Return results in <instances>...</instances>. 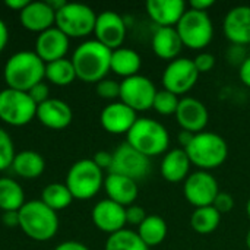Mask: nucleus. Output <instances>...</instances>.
I'll list each match as a JSON object with an SVG mask.
<instances>
[{
    "label": "nucleus",
    "mask_w": 250,
    "mask_h": 250,
    "mask_svg": "<svg viewBox=\"0 0 250 250\" xmlns=\"http://www.w3.org/2000/svg\"><path fill=\"white\" fill-rule=\"evenodd\" d=\"M19 227L32 240L47 242L59 230L57 212L48 208L41 199L25 202L19 209Z\"/></svg>",
    "instance_id": "nucleus-4"
},
{
    "label": "nucleus",
    "mask_w": 250,
    "mask_h": 250,
    "mask_svg": "<svg viewBox=\"0 0 250 250\" xmlns=\"http://www.w3.org/2000/svg\"><path fill=\"white\" fill-rule=\"evenodd\" d=\"M110 173L126 176L135 182L145 179L151 171V161L139 151L132 148L127 142L119 145L113 152V164Z\"/></svg>",
    "instance_id": "nucleus-12"
},
{
    "label": "nucleus",
    "mask_w": 250,
    "mask_h": 250,
    "mask_svg": "<svg viewBox=\"0 0 250 250\" xmlns=\"http://www.w3.org/2000/svg\"><path fill=\"white\" fill-rule=\"evenodd\" d=\"M4 4H6L7 7L13 9V10L21 12V10L28 4V0H6V1H4Z\"/></svg>",
    "instance_id": "nucleus-48"
},
{
    "label": "nucleus",
    "mask_w": 250,
    "mask_h": 250,
    "mask_svg": "<svg viewBox=\"0 0 250 250\" xmlns=\"http://www.w3.org/2000/svg\"><path fill=\"white\" fill-rule=\"evenodd\" d=\"M155 94L157 88L146 76L135 75L120 82V101L136 113L152 108Z\"/></svg>",
    "instance_id": "nucleus-11"
},
{
    "label": "nucleus",
    "mask_w": 250,
    "mask_h": 250,
    "mask_svg": "<svg viewBox=\"0 0 250 250\" xmlns=\"http://www.w3.org/2000/svg\"><path fill=\"white\" fill-rule=\"evenodd\" d=\"M104 190L110 201L125 208L133 205L139 193L138 182L114 173H108V176L104 179Z\"/></svg>",
    "instance_id": "nucleus-23"
},
{
    "label": "nucleus",
    "mask_w": 250,
    "mask_h": 250,
    "mask_svg": "<svg viewBox=\"0 0 250 250\" xmlns=\"http://www.w3.org/2000/svg\"><path fill=\"white\" fill-rule=\"evenodd\" d=\"M239 75H240V79L242 82L249 86L250 88V56L245 59V62L240 64V69H239Z\"/></svg>",
    "instance_id": "nucleus-43"
},
{
    "label": "nucleus",
    "mask_w": 250,
    "mask_h": 250,
    "mask_svg": "<svg viewBox=\"0 0 250 250\" xmlns=\"http://www.w3.org/2000/svg\"><path fill=\"white\" fill-rule=\"evenodd\" d=\"M104 250H149V248L141 240L136 231L123 229L108 236Z\"/></svg>",
    "instance_id": "nucleus-33"
},
{
    "label": "nucleus",
    "mask_w": 250,
    "mask_h": 250,
    "mask_svg": "<svg viewBox=\"0 0 250 250\" xmlns=\"http://www.w3.org/2000/svg\"><path fill=\"white\" fill-rule=\"evenodd\" d=\"M64 185L67 186L73 199H91L104 186L103 170L89 158L79 160L69 168Z\"/></svg>",
    "instance_id": "nucleus-6"
},
{
    "label": "nucleus",
    "mask_w": 250,
    "mask_h": 250,
    "mask_svg": "<svg viewBox=\"0 0 250 250\" xmlns=\"http://www.w3.org/2000/svg\"><path fill=\"white\" fill-rule=\"evenodd\" d=\"M28 95L32 98V101L37 104V105H40L41 103H44V101H47L50 97H48V86L44 83V82H40V83H37L35 86H32L29 91H28Z\"/></svg>",
    "instance_id": "nucleus-40"
},
{
    "label": "nucleus",
    "mask_w": 250,
    "mask_h": 250,
    "mask_svg": "<svg viewBox=\"0 0 250 250\" xmlns=\"http://www.w3.org/2000/svg\"><path fill=\"white\" fill-rule=\"evenodd\" d=\"M145 7L148 16L158 28H176L186 12L183 0H149Z\"/></svg>",
    "instance_id": "nucleus-21"
},
{
    "label": "nucleus",
    "mask_w": 250,
    "mask_h": 250,
    "mask_svg": "<svg viewBox=\"0 0 250 250\" xmlns=\"http://www.w3.org/2000/svg\"><path fill=\"white\" fill-rule=\"evenodd\" d=\"M142 66V59L138 51L127 47H120L111 51L110 60V70L116 75L122 76L123 79L139 75Z\"/></svg>",
    "instance_id": "nucleus-26"
},
{
    "label": "nucleus",
    "mask_w": 250,
    "mask_h": 250,
    "mask_svg": "<svg viewBox=\"0 0 250 250\" xmlns=\"http://www.w3.org/2000/svg\"><path fill=\"white\" fill-rule=\"evenodd\" d=\"M15 155V146L10 135L6 130L0 129V171L12 167Z\"/></svg>",
    "instance_id": "nucleus-35"
},
{
    "label": "nucleus",
    "mask_w": 250,
    "mask_h": 250,
    "mask_svg": "<svg viewBox=\"0 0 250 250\" xmlns=\"http://www.w3.org/2000/svg\"><path fill=\"white\" fill-rule=\"evenodd\" d=\"M92 161L101 168V170H110L111 164H113V152L108 151H98L95 152Z\"/></svg>",
    "instance_id": "nucleus-41"
},
{
    "label": "nucleus",
    "mask_w": 250,
    "mask_h": 250,
    "mask_svg": "<svg viewBox=\"0 0 250 250\" xmlns=\"http://www.w3.org/2000/svg\"><path fill=\"white\" fill-rule=\"evenodd\" d=\"M126 138L132 148L148 158L166 154L170 145V135L166 126L148 117H138Z\"/></svg>",
    "instance_id": "nucleus-3"
},
{
    "label": "nucleus",
    "mask_w": 250,
    "mask_h": 250,
    "mask_svg": "<svg viewBox=\"0 0 250 250\" xmlns=\"http://www.w3.org/2000/svg\"><path fill=\"white\" fill-rule=\"evenodd\" d=\"M54 250H89L88 246H85L81 242H75V240H69V242H63L60 243Z\"/></svg>",
    "instance_id": "nucleus-45"
},
{
    "label": "nucleus",
    "mask_w": 250,
    "mask_h": 250,
    "mask_svg": "<svg viewBox=\"0 0 250 250\" xmlns=\"http://www.w3.org/2000/svg\"><path fill=\"white\" fill-rule=\"evenodd\" d=\"M218 193V182L209 171L198 170L190 173L183 185V195L195 208L211 207Z\"/></svg>",
    "instance_id": "nucleus-13"
},
{
    "label": "nucleus",
    "mask_w": 250,
    "mask_h": 250,
    "mask_svg": "<svg viewBox=\"0 0 250 250\" xmlns=\"http://www.w3.org/2000/svg\"><path fill=\"white\" fill-rule=\"evenodd\" d=\"M146 217L148 215H146L145 209L142 207H139V205H135L133 204V205H130V207L126 208V224L139 227Z\"/></svg>",
    "instance_id": "nucleus-39"
},
{
    "label": "nucleus",
    "mask_w": 250,
    "mask_h": 250,
    "mask_svg": "<svg viewBox=\"0 0 250 250\" xmlns=\"http://www.w3.org/2000/svg\"><path fill=\"white\" fill-rule=\"evenodd\" d=\"M111 51L97 40L83 41L72 54L76 78L83 82H100L110 72Z\"/></svg>",
    "instance_id": "nucleus-2"
},
{
    "label": "nucleus",
    "mask_w": 250,
    "mask_h": 250,
    "mask_svg": "<svg viewBox=\"0 0 250 250\" xmlns=\"http://www.w3.org/2000/svg\"><path fill=\"white\" fill-rule=\"evenodd\" d=\"M246 248L250 250V229L248 230V233H246Z\"/></svg>",
    "instance_id": "nucleus-49"
},
{
    "label": "nucleus",
    "mask_w": 250,
    "mask_h": 250,
    "mask_svg": "<svg viewBox=\"0 0 250 250\" xmlns=\"http://www.w3.org/2000/svg\"><path fill=\"white\" fill-rule=\"evenodd\" d=\"M136 233L148 248H154V246L161 245L166 240L167 233H168V227H167V223L163 217L148 215L144 220V223L138 227Z\"/></svg>",
    "instance_id": "nucleus-28"
},
{
    "label": "nucleus",
    "mask_w": 250,
    "mask_h": 250,
    "mask_svg": "<svg viewBox=\"0 0 250 250\" xmlns=\"http://www.w3.org/2000/svg\"><path fill=\"white\" fill-rule=\"evenodd\" d=\"M183 47L192 50L205 48L214 37V25L208 12L186 9L185 15L176 25Z\"/></svg>",
    "instance_id": "nucleus-7"
},
{
    "label": "nucleus",
    "mask_w": 250,
    "mask_h": 250,
    "mask_svg": "<svg viewBox=\"0 0 250 250\" xmlns=\"http://www.w3.org/2000/svg\"><path fill=\"white\" fill-rule=\"evenodd\" d=\"M193 136H195V133H190V132H188V130H180V133L177 135V141H179V144L182 145V148L183 149H186L188 148V145L192 142V139H193Z\"/></svg>",
    "instance_id": "nucleus-46"
},
{
    "label": "nucleus",
    "mask_w": 250,
    "mask_h": 250,
    "mask_svg": "<svg viewBox=\"0 0 250 250\" xmlns=\"http://www.w3.org/2000/svg\"><path fill=\"white\" fill-rule=\"evenodd\" d=\"M3 78L7 88L28 92L45 78V63L35 51H18L6 62Z\"/></svg>",
    "instance_id": "nucleus-1"
},
{
    "label": "nucleus",
    "mask_w": 250,
    "mask_h": 250,
    "mask_svg": "<svg viewBox=\"0 0 250 250\" xmlns=\"http://www.w3.org/2000/svg\"><path fill=\"white\" fill-rule=\"evenodd\" d=\"M19 21L28 31L41 34L56 25V12L47 1H28L19 12Z\"/></svg>",
    "instance_id": "nucleus-20"
},
{
    "label": "nucleus",
    "mask_w": 250,
    "mask_h": 250,
    "mask_svg": "<svg viewBox=\"0 0 250 250\" xmlns=\"http://www.w3.org/2000/svg\"><path fill=\"white\" fill-rule=\"evenodd\" d=\"M221 223V214L211 205L195 208L190 217V226L198 234H211L214 233Z\"/></svg>",
    "instance_id": "nucleus-30"
},
{
    "label": "nucleus",
    "mask_w": 250,
    "mask_h": 250,
    "mask_svg": "<svg viewBox=\"0 0 250 250\" xmlns=\"http://www.w3.org/2000/svg\"><path fill=\"white\" fill-rule=\"evenodd\" d=\"M97 94L104 100H114L120 97V82L114 79H103L97 83Z\"/></svg>",
    "instance_id": "nucleus-36"
},
{
    "label": "nucleus",
    "mask_w": 250,
    "mask_h": 250,
    "mask_svg": "<svg viewBox=\"0 0 250 250\" xmlns=\"http://www.w3.org/2000/svg\"><path fill=\"white\" fill-rule=\"evenodd\" d=\"M12 168L18 176L23 179H37L42 174L45 168V161L41 154L26 149L15 155Z\"/></svg>",
    "instance_id": "nucleus-27"
},
{
    "label": "nucleus",
    "mask_w": 250,
    "mask_h": 250,
    "mask_svg": "<svg viewBox=\"0 0 250 250\" xmlns=\"http://www.w3.org/2000/svg\"><path fill=\"white\" fill-rule=\"evenodd\" d=\"M185 151L190 163L204 171L223 166L229 157V145L226 139L218 133L207 130L196 133Z\"/></svg>",
    "instance_id": "nucleus-5"
},
{
    "label": "nucleus",
    "mask_w": 250,
    "mask_h": 250,
    "mask_svg": "<svg viewBox=\"0 0 250 250\" xmlns=\"http://www.w3.org/2000/svg\"><path fill=\"white\" fill-rule=\"evenodd\" d=\"M179 103H180L179 95H176L167 89H161V91H157V94H155L152 108L163 116H170V114H176Z\"/></svg>",
    "instance_id": "nucleus-34"
},
{
    "label": "nucleus",
    "mask_w": 250,
    "mask_h": 250,
    "mask_svg": "<svg viewBox=\"0 0 250 250\" xmlns=\"http://www.w3.org/2000/svg\"><path fill=\"white\" fill-rule=\"evenodd\" d=\"M215 4L214 0H192L189 3L190 9L193 10H199V12H207L209 7H212Z\"/></svg>",
    "instance_id": "nucleus-44"
},
{
    "label": "nucleus",
    "mask_w": 250,
    "mask_h": 250,
    "mask_svg": "<svg viewBox=\"0 0 250 250\" xmlns=\"http://www.w3.org/2000/svg\"><path fill=\"white\" fill-rule=\"evenodd\" d=\"M151 47L160 59L171 62L179 57L183 42L176 28H157L152 34Z\"/></svg>",
    "instance_id": "nucleus-25"
},
{
    "label": "nucleus",
    "mask_w": 250,
    "mask_h": 250,
    "mask_svg": "<svg viewBox=\"0 0 250 250\" xmlns=\"http://www.w3.org/2000/svg\"><path fill=\"white\" fill-rule=\"evenodd\" d=\"M223 31L229 41L234 45H246L250 42V6L240 4L230 9L223 21Z\"/></svg>",
    "instance_id": "nucleus-18"
},
{
    "label": "nucleus",
    "mask_w": 250,
    "mask_h": 250,
    "mask_svg": "<svg viewBox=\"0 0 250 250\" xmlns=\"http://www.w3.org/2000/svg\"><path fill=\"white\" fill-rule=\"evenodd\" d=\"M174 117L183 130H188L195 135L204 132L209 122V113L207 105L193 97L180 98Z\"/></svg>",
    "instance_id": "nucleus-15"
},
{
    "label": "nucleus",
    "mask_w": 250,
    "mask_h": 250,
    "mask_svg": "<svg viewBox=\"0 0 250 250\" xmlns=\"http://www.w3.org/2000/svg\"><path fill=\"white\" fill-rule=\"evenodd\" d=\"M198 78L199 72L193 60L186 57H177L168 62V64L166 66L161 82L164 89L176 95H182L189 92L196 85Z\"/></svg>",
    "instance_id": "nucleus-10"
},
{
    "label": "nucleus",
    "mask_w": 250,
    "mask_h": 250,
    "mask_svg": "<svg viewBox=\"0 0 250 250\" xmlns=\"http://www.w3.org/2000/svg\"><path fill=\"white\" fill-rule=\"evenodd\" d=\"M45 78L48 82L57 86H66L76 79V72L72 60L59 59L45 64Z\"/></svg>",
    "instance_id": "nucleus-31"
},
{
    "label": "nucleus",
    "mask_w": 250,
    "mask_h": 250,
    "mask_svg": "<svg viewBox=\"0 0 250 250\" xmlns=\"http://www.w3.org/2000/svg\"><path fill=\"white\" fill-rule=\"evenodd\" d=\"M41 201L48 208H51L53 211L57 212L60 209L67 208L72 204L73 196H72V193L69 192V189H67V186L64 183H50L42 189Z\"/></svg>",
    "instance_id": "nucleus-32"
},
{
    "label": "nucleus",
    "mask_w": 250,
    "mask_h": 250,
    "mask_svg": "<svg viewBox=\"0 0 250 250\" xmlns=\"http://www.w3.org/2000/svg\"><path fill=\"white\" fill-rule=\"evenodd\" d=\"M35 117L45 127L62 130V129H66L72 123L73 113L67 103L57 100V98H48L47 101L37 105Z\"/></svg>",
    "instance_id": "nucleus-22"
},
{
    "label": "nucleus",
    "mask_w": 250,
    "mask_h": 250,
    "mask_svg": "<svg viewBox=\"0 0 250 250\" xmlns=\"http://www.w3.org/2000/svg\"><path fill=\"white\" fill-rule=\"evenodd\" d=\"M91 217L95 227L108 234H114L126 226V208L110 199L97 202Z\"/></svg>",
    "instance_id": "nucleus-16"
},
{
    "label": "nucleus",
    "mask_w": 250,
    "mask_h": 250,
    "mask_svg": "<svg viewBox=\"0 0 250 250\" xmlns=\"http://www.w3.org/2000/svg\"><path fill=\"white\" fill-rule=\"evenodd\" d=\"M246 212H248V217L250 218V199L248 201V204H246Z\"/></svg>",
    "instance_id": "nucleus-50"
},
{
    "label": "nucleus",
    "mask_w": 250,
    "mask_h": 250,
    "mask_svg": "<svg viewBox=\"0 0 250 250\" xmlns=\"http://www.w3.org/2000/svg\"><path fill=\"white\" fill-rule=\"evenodd\" d=\"M193 63H195V66H196L199 75H201V73H208V72H211V70L214 69V66H215V57H214V54H211V53L202 51V53H199V54L193 59Z\"/></svg>",
    "instance_id": "nucleus-37"
},
{
    "label": "nucleus",
    "mask_w": 250,
    "mask_h": 250,
    "mask_svg": "<svg viewBox=\"0 0 250 250\" xmlns=\"http://www.w3.org/2000/svg\"><path fill=\"white\" fill-rule=\"evenodd\" d=\"M126 22L125 19L113 10H104L97 15V22L94 28L95 40L110 50L120 48L126 40Z\"/></svg>",
    "instance_id": "nucleus-14"
},
{
    "label": "nucleus",
    "mask_w": 250,
    "mask_h": 250,
    "mask_svg": "<svg viewBox=\"0 0 250 250\" xmlns=\"http://www.w3.org/2000/svg\"><path fill=\"white\" fill-rule=\"evenodd\" d=\"M1 221L6 227H19V211H6L3 212Z\"/></svg>",
    "instance_id": "nucleus-42"
},
{
    "label": "nucleus",
    "mask_w": 250,
    "mask_h": 250,
    "mask_svg": "<svg viewBox=\"0 0 250 250\" xmlns=\"http://www.w3.org/2000/svg\"><path fill=\"white\" fill-rule=\"evenodd\" d=\"M190 160L183 148L167 151L160 164V173L164 180L170 183H180L190 174Z\"/></svg>",
    "instance_id": "nucleus-24"
},
{
    "label": "nucleus",
    "mask_w": 250,
    "mask_h": 250,
    "mask_svg": "<svg viewBox=\"0 0 250 250\" xmlns=\"http://www.w3.org/2000/svg\"><path fill=\"white\" fill-rule=\"evenodd\" d=\"M136 120V111H133L122 101H116L105 105L100 116V122L104 130L113 135H127Z\"/></svg>",
    "instance_id": "nucleus-17"
},
{
    "label": "nucleus",
    "mask_w": 250,
    "mask_h": 250,
    "mask_svg": "<svg viewBox=\"0 0 250 250\" xmlns=\"http://www.w3.org/2000/svg\"><path fill=\"white\" fill-rule=\"evenodd\" d=\"M95 12L83 3H66L56 12V26L69 38H81L94 32Z\"/></svg>",
    "instance_id": "nucleus-8"
},
{
    "label": "nucleus",
    "mask_w": 250,
    "mask_h": 250,
    "mask_svg": "<svg viewBox=\"0 0 250 250\" xmlns=\"http://www.w3.org/2000/svg\"><path fill=\"white\" fill-rule=\"evenodd\" d=\"M25 204V193L21 185L10 177H0V209L19 211Z\"/></svg>",
    "instance_id": "nucleus-29"
},
{
    "label": "nucleus",
    "mask_w": 250,
    "mask_h": 250,
    "mask_svg": "<svg viewBox=\"0 0 250 250\" xmlns=\"http://www.w3.org/2000/svg\"><path fill=\"white\" fill-rule=\"evenodd\" d=\"M37 114V104L28 92L4 88L0 91V119L10 126L28 125Z\"/></svg>",
    "instance_id": "nucleus-9"
},
{
    "label": "nucleus",
    "mask_w": 250,
    "mask_h": 250,
    "mask_svg": "<svg viewBox=\"0 0 250 250\" xmlns=\"http://www.w3.org/2000/svg\"><path fill=\"white\" fill-rule=\"evenodd\" d=\"M69 50V37L63 34L57 26H53L38 34L35 41L37 56L47 64L59 59H64Z\"/></svg>",
    "instance_id": "nucleus-19"
},
{
    "label": "nucleus",
    "mask_w": 250,
    "mask_h": 250,
    "mask_svg": "<svg viewBox=\"0 0 250 250\" xmlns=\"http://www.w3.org/2000/svg\"><path fill=\"white\" fill-rule=\"evenodd\" d=\"M7 41H9V31H7L6 23L0 19V53L4 50Z\"/></svg>",
    "instance_id": "nucleus-47"
},
{
    "label": "nucleus",
    "mask_w": 250,
    "mask_h": 250,
    "mask_svg": "<svg viewBox=\"0 0 250 250\" xmlns=\"http://www.w3.org/2000/svg\"><path fill=\"white\" fill-rule=\"evenodd\" d=\"M212 207L223 215V214H229L233 211L234 208V199L230 193H226V192H220L212 204Z\"/></svg>",
    "instance_id": "nucleus-38"
}]
</instances>
